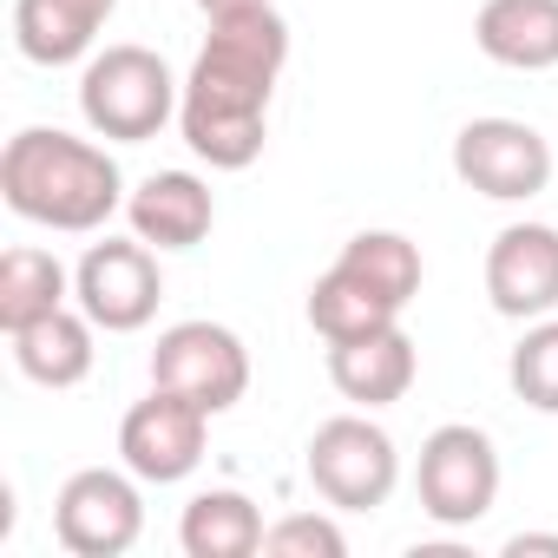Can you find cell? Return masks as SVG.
I'll use <instances>...</instances> for the list:
<instances>
[{"label": "cell", "instance_id": "ac0fdd59", "mask_svg": "<svg viewBox=\"0 0 558 558\" xmlns=\"http://www.w3.org/2000/svg\"><path fill=\"white\" fill-rule=\"evenodd\" d=\"M66 303H73V269L53 250L14 243L8 256H0V329L8 336L40 323V316H53V310H66Z\"/></svg>", "mask_w": 558, "mask_h": 558}, {"label": "cell", "instance_id": "8fae6325", "mask_svg": "<svg viewBox=\"0 0 558 558\" xmlns=\"http://www.w3.org/2000/svg\"><path fill=\"white\" fill-rule=\"evenodd\" d=\"M486 303L506 323H538L558 310V223H506L486 243Z\"/></svg>", "mask_w": 558, "mask_h": 558}, {"label": "cell", "instance_id": "603a6c76", "mask_svg": "<svg viewBox=\"0 0 558 558\" xmlns=\"http://www.w3.org/2000/svg\"><path fill=\"white\" fill-rule=\"evenodd\" d=\"M525 551H551L558 558V532H512L506 538V558H525Z\"/></svg>", "mask_w": 558, "mask_h": 558}, {"label": "cell", "instance_id": "9a60e30c", "mask_svg": "<svg viewBox=\"0 0 558 558\" xmlns=\"http://www.w3.org/2000/svg\"><path fill=\"white\" fill-rule=\"evenodd\" d=\"M119 14V0H14V47L34 66L93 60L99 27Z\"/></svg>", "mask_w": 558, "mask_h": 558}, {"label": "cell", "instance_id": "2e32d148", "mask_svg": "<svg viewBox=\"0 0 558 558\" xmlns=\"http://www.w3.org/2000/svg\"><path fill=\"white\" fill-rule=\"evenodd\" d=\"M93 336H99V323L80 310V303H66V310H53V316H40V323H27V329H14L8 342H14V368L34 381V388H80L86 375H93Z\"/></svg>", "mask_w": 558, "mask_h": 558}, {"label": "cell", "instance_id": "44dd1931", "mask_svg": "<svg viewBox=\"0 0 558 558\" xmlns=\"http://www.w3.org/2000/svg\"><path fill=\"white\" fill-rule=\"evenodd\" d=\"M506 381L532 414H558V316L525 323L519 349L506 355Z\"/></svg>", "mask_w": 558, "mask_h": 558}, {"label": "cell", "instance_id": "277c9868", "mask_svg": "<svg viewBox=\"0 0 558 558\" xmlns=\"http://www.w3.org/2000/svg\"><path fill=\"white\" fill-rule=\"evenodd\" d=\"M414 493H421V512L447 532H466L480 525L493 506H499V447L486 427L473 421H447L421 440V460H414Z\"/></svg>", "mask_w": 558, "mask_h": 558}, {"label": "cell", "instance_id": "3957f363", "mask_svg": "<svg viewBox=\"0 0 558 558\" xmlns=\"http://www.w3.org/2000/svg\"><path fill=\"white\" fill-rule=\"evenodd\" d=\"M178 106H184V80H171V66L151 47H106L80 73V119L93 125V138L112 145L158 138L178 119Z\"/></svg>", "mask_w": 558, "mask_h": 558}, {"label": "cell", "instance_id": "ba28073f", "mask_svg": "<svg viewBox=\"0 0 558 558\" xmlns=\"http://www.w3.org/2000/svg\"><path fill=\"white\" fill-rule=\"evenodd\" d=\"M453 178L493 204H532L551 184V145L525 119H466L453 132Z\"/></svg>", "mask_w": 558, "mask_h": 558}, {"label": "cell", "instance_id": "30bf717a", "mask_svg": "<svg viewBox=\"0 0 558 558\" xmlns=\"http://www.w3.org/2000/svg\"><path fill=\"white\" fill-rule=\"evenodd\" d=\"M210 421L197 401L171 395V388H151L145 401L125 408L119 421V460L145 480V486H178L204 466V447H210Z\"/></svg>", "mask_w": 558, "mask_h": 558}, {"label": "cell", "instance_id": "ffe728a7", "mask_svg": "<svg viewBox=\"0 0 558 558\" xmlns=\"http://www.w3.org/2000/svg\"><path fill=\"white\" fill-rule=\"evenodd\" d=\"M388 323H401V310L381 303L362 276H349L342 263H329L316 276V290H310V329L323 342H349V336H368V329H388Z\"/></svg>", "mask_w": 558, "mask_h": 558}, {"label": "cell", "instance_id": "7c38bea8", "mask_svg": "<svg viewBox=\"0 0 558 558\" xmlns=\"http://www.w3.org/2000/svg\"><path fill=\"white\" fill-rule=\"evenodd\" d=\"M414 375H421V349H414V336L401 323L349 336V342H329V381H336V395L355 401V408H368V414L395 408L414 388Z\"/></svg>", "mask_w": 558, "mask_h": 558}, {"label": "cell", "instance_id": "6da1fadb", "mask_svg": "<svg viewBox=\"0 0 558 558\" xmlns=\"http://www.w3.org/2000/svg\"><path fill=\"white\" fill-rule=\"evenodd\" d=\"M290 66V21L276 8L210 21L191 73H184V106L178 132L210 171H250L269 145V99Z\"/></svg>", "mask_w": 558, "mask_h": 558}, {"label": "cell", "instance_id": "d6986e66", "mask_svg": "<svg viewBox=\"0 0 558 558\" xmlns=\"http://www.w3.org/2000/svg\"><path fill=\"white\" fill-rule=\"evenodd\" d=\"M336 263H342L349 276H362V283H368L381 303H395V310H408V303L421 296V276H427L421 243L401 236V230H362V236L342 243Z\"/></svg>", "mask_w": 558, "mask_h": 558}, {"label": "cell", "instance_id": "4fadbf2b", "mask_svg": "<svg viewBox=\"0 0 558 558\" xmlns=\"http://www.w3.org/2000/svg\"><path fill=\"white\" fill-rule=\"evenodd\" d=\"M125 223L151 250H197L210 236V223H217V197H210V184L197 171H151L125 197Z\"/></svg>", "mask_w": 558, "mask_h": 558}, {"label": "cell", "instance_id": "7402d4cb", "mask_svg": "<svg viewBox=\"0 0 558 558\" xmlns=\"http://www.w3.org/2000/svg\"><path fill=\"white\" fill-rule=\"evenodd\" d=\"M349 538L329 512H283L263 532V558H342Z\"/></svg>", "mask_w": 558, "mask_h": 558}, {"label": "cell", "instance_id": "5b68a950", "mask_svg": "<svg viewBox=\"0 0 558 558\" xmlns=\"http://www.w3.org/2000/svg\"><path fill=\"white\" fill-rule=\"evenodd\" d=\"M303 473L336 512H375L401 486V447H395V434L381 421H368V408L362 414H336V421H323L310 434Z\"/></svg>", "mask_w": 558, "mask_h": 558}, {"label": "cell", "instance_id": "5bb4252c", "mask_svg": "<svg viewBox=\"0 0 558 558\" xmlns=\"http://www.w3.org/2000/svg\"><path fill=\"white\" fill-rule=\"evenodd\" d=\"M473 47L506 73H551L558 66V0H480Z\"/></svg>", "mask_w": 558, "mask_h": 558}, {"label": "cell", "instance_id": "cb8c5ba5", "mask_svg": "<svg viewBox=\"0 0 558 558\" xmlns=\"http://www.w3.org/2000/svg\"><path fill=\"white\" fill-rule=\"evenodd\" d=\"M256 8H269V0H197L204 21H230V14H256Z\"/></svg>", "mask_w": 558, "mask_h": 558}, {"label": "cell", "instance_id": "e0dca14e", "mask_svg": "<svg viewBox=\"0 0 558 558\" xmlns=\"http://www.w3.org/2000/svg\"><path fill=\"white\" fill-rule=\"evenodd\" d=\"M263 506L236 486H210L184 506L178 519V545L184 558H256L263 551Z\"/></svg>", "mask_w": 558, "mask_h": 558}, {"label": "cell", "instance_id": "52a82bcc", "mask_svg": "<svg viewBox=\"0 0 558 558\" xmlns=\"http://www.w3.org/2000/svg\"><path fill=\"white\" fill-rule=\"evenodd\" d=\"M73 303L106 336H138L165 303V269L145 236H99L73 269Z\"/></svg>", "mask_w": 558, "mask_h": 558}, {"label": "cell", "instance_id": "7a4b0ae2", "mask_svg": "<svg viewBox=\"0 0 558 558\" xmlns=\"http://www.w3.org/2000/svg\"><path fill=\"white\" fill-rule=\"evenodd\" d=\"M0 197L14 217L60 230V236H99L125 210V171L106 145L73 138L60 125H27L0 151Z\"/></svg>", "mask_w": 558, "mask_h": 558}, {"label": "cell", "instance_id": "8992f818", "mask_svg": "<svg viewBox=\"0 0 558 558\" xmlns=\"http://www.w3.org/2000/svg\"><path fill=\"white\" fill-rule=\"evenodd\" d=\"M145 480L119 466H80L53 499V538L73 558H125L145 532Z\"/></svg>", "mask_w": 558, "mask_h": 558}, {"label": "cell", "instance_id": "9c48e42d", "mask_svg": "<svg viewBox=\"0 0 558 558\" xmlns=\"http://www.w3.org/2000/svg\"><path fill=\"white\" fill-rule=\"evenodd\" d=\"M151 388H171L204 414H230L250 395V349L223 323H171L151 349Z\"/></svg>", "mask_w": 558, "mask_h": 558}]
</instances>
